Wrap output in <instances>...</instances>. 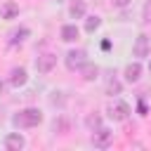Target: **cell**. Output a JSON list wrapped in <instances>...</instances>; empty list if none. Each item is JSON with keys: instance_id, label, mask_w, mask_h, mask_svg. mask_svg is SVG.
<instances>
[{"instance_id": "16", "label": "cell", "mask_w": 151, "mask_h": 151, "mask_svg": "<svg viewBox=\"0 0 151 151\" xmlns=\"http://www.w3.org/2000/svg\"><path fill=\"white\" fill-rule=\"evenodd\" d=\"M85 125H87L92 132L99 130V127H101V116H99V113H90V116L85 118Z\"/></svg>"}, {"instance_id": "6", "label": "cell", "mask_w": 151, "mask_h": 151, "mask_svg": "<svg viewBox=\"0 0 151 151\" xmlns=\"http://www.w3.org/2000/svg\"><path fill=\"white\" fill-rule=\"evenodd\" d=\"M57 66V57L54 54H40L38 59H35V68H38V73H50L52 68Z\"/></svg>"}, {"instance_id": "22", "label": "cell", "mask_w": 151, "mask_h": 151, "mask_svg": "<svg viewBox=\"0 0 151 151\" xmlns=\"http://www.w3.org/2000/svg\"><path fill=\"white\" fill-rule=\"evenodd\" d=\"M5 87H7V85H5V83H2V80H0V94H2V92H5Z\"/></svg>"}, {"instance_id": "1", "label": "cell", "mask_w": 151, "mask_h": 151, "mask_svg": "<svg viewBox=\"0 0 151 151\" xmlns=\"http://www.w3.org/2000/svg\"><path fill=\"white\" fill-rule=\"evenodd\" d=\"M42 123V111L35 109V106H26L21 111H17L12 116V125L19 127V130H28V127H38Z\"/></svg>"}, {"instance_id": "20", "label": "cell", "mask_w": 151, "mask_h": 151, "mask_svg": "<svg viewBox=\"0 0 151 151\" xmlns=\"http://www.w3.org/2000/svg\"><path fill=\"white\" fill-rule=\"evenodd\" d=\"M50 104H52V106H64V97H61V92H52V94H50Z\"/></svg>"}, {"instance_id": "19", "label": "cell", "mask_w": 151, "mask_h": 151, "mask_svg": "<svg viewBox=\"0 0 151 151\" xmlns=\"http://www.w3.org/2000/svg\"><path fill=\"white\" fill-rule=\"evenodd\" d=\"M142 19H144V24H151V0L144 2V7H142Z\"/></svg>"}, {"instance_id": "21", "label": "cell", "mask_w": 151, "mask_h": 151, "mask_svg": "<svg viewBox=\"0 0 151 151\" xmlns=\"http://www.w3.org/2000/svg\"><path fill=\"white\" fill-rule=\"evenodd\" d=\"M111 2H113V7H118V9H125V7L132 5V0H111Z\"/></svg>"}, {"instance_id": "15", "label": "cell", "mask_w": 151, "mask_h": 151, "mask_svg": "<svg viewBox=\"0 0 151 151\" xmlns=\"http://www.w3.org/2000/svg\"><path fill=\"white\" fill-rule=\"evenodd\" d=\"M120 92H123V83H120V80H116V78H111V80L106 83V94H111V97H113V94H120Z\"/></svg>"}, {"instance_id": "7", "label": "cell", "mask_w": 151, "mask_h": 151, "mask_svg": "<svg viewBox=\"0 0 151 151\" xmlns=\"http://www.w3.org/2000/svg\"><path fill=\"white\" fill-rule=\"evenodd\" d=\"M26 80H28V73H26L24 66H14V68L9 71V80H7V83H9L12 87H24Z\"/></svg>"}, {"instance_id": "18", "label": "cell", "mask_w": 151, "mask_h": 151, "mask_svg": "<svg viewBox=\"0 0 151 151\" xmlns=\"http://www.w3.org/2000/svg\"><path fill=\"white\" fill-rule=\"evenodd\" d=\"M68 130V120L66 118H54V123H52V132H66Z\"/></svg>"}, {"instance_id": "14", "label": "cell", "mask_w": 151, "mask_h": 151, "mask_svg": "<svg viewBox=\"0 0 151 151\" xmlns=\"http://www.w3.org/2000/svg\"><path fill=\"white\" fill-rule=\"evenodd\" d=\"M80 73H83V78H85V80H97L99 66H97V64H90V61H85V64L80 66Z\"/></svg>"}, {"instance_id": "12", "label": "cell", "mask_w": 151, "mask_h": 151, "mask_svg": "<svg viewBox=\"0 0 151 151\" xmlns=\"http://www.w3.org/2000/svg\"><path fill=\"white\" fill-rule=\"evenodd\" d=\"M85 12H87V7H85V2H83V0H76V2H71V7H68L71 19H83V17H85Z\"/></svg>"}, {"instance_id": "13", "label": "cell", "mask_w": 151, "mask_h": 151, "mask_svg": "<svg viewBox=\"0 0 151 151\" xmlns=\"http://www.w3.org/2000/svg\"><path fill=\"white\" fill-rule=\"evenodd\" d=\"M28 35H31V31H28L26 26H19V28H14V31L9 33V45H17V42L26 40Z\"/></svg>"}, {"instance_id": "17", "label": "cell", "mask_w": 151, "mask_h": 151, "mask_svg": "<svg viewBox=\"0 0 151 151\" xmlns=\"http://www.w3.org/2000/svg\"><path fill=\"white\" fill-rule=\"evenodd\" d=\"M99 26H101V19H99L97 14H94V17H87V19H85V31H87V33H94V31H97Z\"/></svg>"}, {"instance_id": "10", "label": "cell", "mask_w": 151, "mask_h": 151, "mask_svg": "<svg viewBox=\"0 0 151 151\" xmlns=\"http://www.w3.org/2000/svg\"><path fill=\"white\" fill-rule=\"evenodd\" d=\"M19 17V5L14 2V0H5L2 5H0V19H17Z\"/></svg>"}, {"instance_id": "11", "label": "cell", "mask_w": 151, "mask_h": 151, "mask_svg": "<svg viewBox=\"0 0 151 151\" xmlns=\"http://www.w3.org/2000/svg\"><path fill=\"white\" fill-rule=\"evenodd\" d=\"M59 35H61V40H64V42H76V40L80 38V31H78V26H76V24H64V26H61V31H59Z\"/></svg>"}, {"instance_id": "9", "label": "cell", "mask_w": 151, "mask_h": 151, "mask_svg": "<svg viewBox=\"0 0 151 151\" xmlns=\"http://www.w3.org/2000/svg\"><path fill=\"white\" fill-rule=\"evenodd\" d=\"M142 64L139 61H132V64H127L125 66V71H123V78H125V83H137L139 78H142Z\"/></svg>"}, {"instance_id": "5", "label": "cell", "mask_w": 151, "mask_h": 151, "mask_svg": "<svg viewBox=\"0 0 151 151\" xmlns=\"http://www.w3.org/2000/svg\"><path fill=\"white\" fill-rule=\"evenodd\" d=\"M149 52H151L149 35H146V33H139V35H137V40H134V45H132V57L144 59V57H149Z\"/></svg>"}, {"instance_id": "8", "label": "cell", "mask_w": 151, "mask_h": 151, "mask_svg": "<svg viewBox=\"0 0 151 151\" xmlns=\"http://www.w3.org/2000/svg\"><path fill=\"white\" fill-rule=\"evenodd\" d=\"M24 146H26V139H24L19 132L5 134V149H7V151H21Z\"/></svg>"}, {"instance_id": "23", "label": "cell", "mask_w": 151, "mask_h": 151, "mask_svg": "<svg viewBox=\"0 0 151 151\" xmlns=\"http://www.w3.org/2000/svg\"><path fill=\"white\" fill-rule=\"evenodd\" d=\"M149 71H151V61H149Z\"/></svg>"}, {"instance_id": "4", "label": "cell", "mask_w": 151, "mask_h": 151, "mask_svg": "<svg viewBox=\"0 0 151 151\" xmlns=\"http://www.w3.org/2000/svg\"><path fill=\"white\" fill-rule=\"evenodd\" d=\"M111 142H113V132H111L109 127L101 125L99 130H94V134H92V144H94L97 149H109Z\"/></svg>"}, {"instance_id": "2", "label": "cell", "mask_w": 151, "mask_h": 151, "mask_svg": "<svg viewBox=\"0 0 151 151\" xmlns=\"http://www.w3.org/2000/svg\"><path fill=\"white\" fill-rule=\"evenodd\" d=\"M130 113H132V109H130V104L123 101V99H116V101H111V104L106 106V116H109L113 123H123V120H127Z\"/></svg>"}, {"instance_id": "3", "label": "cell", "mask_w": 151, "mask_h": 151, "mask_svg": "<svg viewBox=\"0 0 151 151\" xmlns=\"http://www.w3.org/2000/svg\"><path fill=\"white\" fill-rule=\"evenodd\" d=\"M64 61H66V68L68 71H80V66L87 61V52L85 50H68Z\"/></svg>"}]
</instances>
